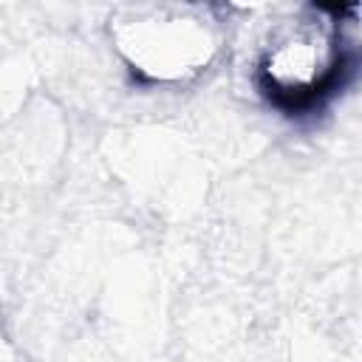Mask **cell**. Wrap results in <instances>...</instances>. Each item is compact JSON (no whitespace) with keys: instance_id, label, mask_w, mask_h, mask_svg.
<instances>
[{"instance_id":"cell-1","label":"cell","mask_w":362,"mask_h":362,"mask_svg":"<svg viewBox=\"0 0 362 362\" xmlns=\"http://www.w3.org/2000/svg\"><path fill=\"white\" fill-rule=\"evenodd\" d=\"M359 6L294 3L272 8L249 54V88L286 122L322 116L356 79Z\"/></svg>"},{"instance_id":"cell-2","label":"cell","mask_w":362,"mask_h":362,"mask_svg":"<svg viewBox=\"0 0 362 362\" xmlns=\"http://www.w3.org/2000/svg\"><path fill=\"white\" fill-rule=\"evenodd\" d=\"M107 42L130 85L184 90L206 79L229 42V6L124 3L107 17Z\"/></svg>"}]
</instances>
